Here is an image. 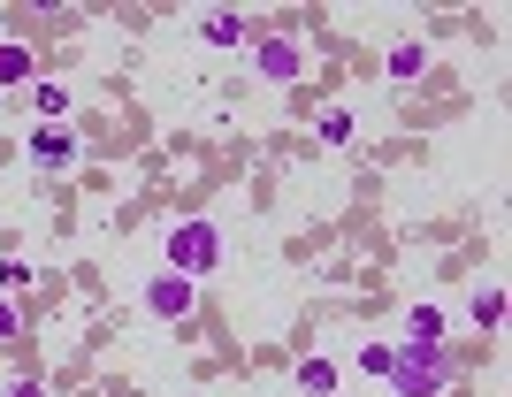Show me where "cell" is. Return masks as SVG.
Wrapping results in <instances>:
<instances>
[{
  "label": "cell",
  "instance_id": "obj_1",
  "mask_svg": "<svg viewBox=\"0 0 512 397\" xmlns=\"http://www.w3.org/2000/svg\"><path fill=\"white\" fill-rule=\"evenodd\" d=\"M444 382H451L444 344H406L398 367H390V390H398V397H444Z\"/></svg>",
  "mask_w": 512,
  "mask_h": 397
},
{
  "label": "cell",
  "instance_id": "obj_2",
  "mask_svg": "<svg viewBox=\"0 0 512 397\" xmlns=\"http://www.w3.org/2000/svg\"><path fill=\"white\" fill-rule=\"evenodd\" d=\"M222 268V230H214V222H176L169 230V275H214Z\"/></svg>",
  "mask_w": 512,
  "mask_h": 397
},
{
  "label": "cell",
  "instance_id": "obj_3",
  "mask_svg": "<svg viewBox=\"0 0 512 397\" xmlns=\"http://www.w3.org/2000/svg\"><path fill=\"white\" fill-rule=\"evenodd\" d=\"M192 306H199V283H192V275H169V268H161L146 283V314L153 321H192Z\"/></svg>",
  "mask_w": 512,
  "mask_h": 397
},
{
  "label": "cell",
  "instance_id": "obj_4",
  "mask_svg": "<svg viewBox=\"0 0 512 397\" xmlns=\"http://www.w3.org/2000/svg\"><path fill=\"white\" fill-rule=\"evenodd\" d=\"M253 69L268 84H299L306 77V46L299 39H253Z\"/></svg>",
  "mask_w": 512,
  "mask_h": 397
},
{
  "label": "cell",
  "instance_id": "obj_5",
  "mask_svg": "<svg viewBox=\"0 0 512 397\" xmlns=\"http://www.w3.org/2000/svg\"><path fill=\"white\" fill-rule=\"evenodd\" d=\"M23 153H31L39 168H77V130L69 123H39L31 138H23Z\"/></svg>",
  "mask_w": 512,
  "mask_h": 397
},
{
  "label": "cell",
  "instance_id": "obj_6",
  "mask_svg": "<svg viewBox=\"0 0 512 397\" xmlns=\"http://www.w3.org/2000/svg\"><path fill=\"white\" fill-rule=\"evenodd\" d=\"M199 39H207V46H253V16L214 8V16H199Z\"/></svg>",
  "mask_w": 512,
  "mask_h": 397
},
{
  "label": "cell",
  "instance_id": "obj_7",
  "mask_svg": "<svg viewBox=\"0 0 512 397\" xmlns=\"http://www.w3.org/2000/svg\"><path fill=\"white\" fill-rule=\"evenodd\" d=\"M444 306H406V344H444Z\"/></svg>",
  "mask_w": 512,
  "mask_h": 397
},
{
  "label": "cell",
  "instance_id": "obj_8",
  "mask_svg": "<svg viewBox=\"0 0 512 397\" xmlns=\"http://www.w3.org/2000/svg\"><path fill=\"white\" fill-rule=\"evenodd\" d=\"M428 69V46L421 39H406V46H390V84H413Z\"/></svg>",
  "mask_w": 512,
  "mask_h": 397
},
{
  "label": "cell",
  "instance_id": "obj_9",
  "mask_svg": "<svg viewBox=\"0 0 512 397\" xmlns=\"http://www.w3.org/2000/svg\"><path fill=\"white\" fill-rule=\"evenodd\" d=\"M31 115L39 123H69V92L62 84H31Z\"/></svg>",
  "mask_w": 512,
  "mask_h": 397
},
{
  "label": "cell",
  "instance_id": "obj_10",
  "mask_svg": "<svg viewBox=\"0 0 512 397\" xmlns=\"http://www.w3.org/2000/svg\"><path fill=\"white\" fill-rule=\"evenodd\" d=\"M299 390L306 397H337V367H329V359H299Z\"/></svg>",
  "mask_w": 512,
  "mask_h": 397
},
{
  "label": "cell",
  "instance_id": "obj_11",
  "mask_svg": "<svg viewBox=\"0 0 512 397\" xmlns=\"http://www.w3.org/2000/svg\"><path fill=\"white\" fill-rule=\"evenodd\" d=\"M321 146H352V138H360V123H352V115H344V107H329V115H321Z\"/></svg>",
  "mask_w": 512,
  "mask_h": 397
},
{
  "label": "cell",
  "instance_id": "obj_12",
  "mask_svg": "<svg viewBox=\"0 0 512 397\" xmlns=\"http://www.w3.org/2000/svg\"><path fill=\"white\" fill-rule=\"evenodd\" d=\"M23 77H31V46L8 39V46H0V84H23Z\"/></svg>",
  "mask_w": 512,
  "mask_h": 397
},
{
  "label": "cell",
  "instance_id": "obj_13",
  "mask_svg": "<svg viewBox=\"0 0 512 397\" xmlns=\"http://www.w3.org/2000/svg\"><path fill=\"white\" fill-rule=\"evenodd\" d=\"M390 367H398V344H367V352H360V375L390 382Z\"/></svg>",
  "mask_w": 512,
  "mask_h": 397
},
{
  "label": "cell",
  "instance_id": "obj_14",
  "mask_svg": "<svg viewBox=\"0 0 512 397\" xmlns=\"http://www.w3.org/2000/svg\"><path fill=\"white\" fill-rule=\"evenodd\" d=\"M467 314H474V329H497V321H505V291H482Z\"/></svg>",
  "mask_w": 512,
  "mask_h": 397
},
{
  "label": "cell",
  "instance_id": "obj_15",
  "mask_svg": "<svg viewBox=\"0 0 512 397\" xmlns=\"http://www.w3.org/2000/svg\"><path fill=\"white\" fill-rule=\"evenodd\" d=\"M16 336H23V306H16V298H0V344H16Z\"/></svg>",
  "mask_w": 512,
  "mask_h": 397
},
{
  "label": "cell",
  "instance_id": "obj_16",
  "mask_svg": "<svg viewBox=\"0 0 512 397\" xmlns=\"http://www.w3.org/2000/svg\"><path fill=\"white\" fill-rule=\"evenodd\" d=\"M0 291H31V268H23V260H0Z\"/></svg>",
  "mask_w": 512,
  "mask_h": 397
},
{
  "label": "cell",
  "instance_id": "obj_17",
  "mask_svg": "<svg viewBox=\"0 0 512 397\" xmlns=\"http://www.w3.org/2000/svg\"><path fill=\"white\" fill-rule=\"evenodd\" d=\"M0 397H46V382H39V375H23V382H8Z\"/></svg>",
  "mask_w": 512,
  "mask_h": 397
}]
</instances>
